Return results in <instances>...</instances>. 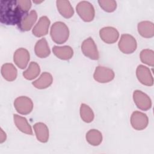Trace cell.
Returning a JSON list of instances; mask_svg holds the SVG:
<instances>
[{"label": "cell", "instance_id": "obj_1", "mask_svg": "<svg viewBox=\"0 0 154 154\" xmlns=\"http://www.w3.org/2000/svg\"><path fill=\"white\" fill-rule=\"evenodd\" d=\"M26 14V13L22 10L17 1H1L0 20L2 23L8 25H18Z\"/></svg>", "mask_w": 154, "mask_h": 154}, {"label": "cell", "instance_id": "obj_2", "mask_svg": "<svg viewBox=\"0 0 154 154\" xmlns=\"http://www.w3.org/2000/svg\"><path fill=\"white\" fill-rule=\"evenodd\" d=\"M52 40L56 43L62 44L65 43L69 36V30L67 25L62 22L54 23L50 31Z\"/></svg>", "mask_w": 154, "mask_h": 154}, {"label": "cell", "instance_id": "obj_3", "mask_svg": "<svg viewBox=\"0 0 154 154\" xmlns=\"http://www.w3.org/2000/svg\"><path fill=\"white\" fill-rule=\"evenodd\" d=\"M76 11L79 17L85 22H91L93 20L95 11L93 5L88 1H81L76 7Z\"/></svg>", "mask_w": 154, "mask_h": 154}, {"label": "cell", "instance_id": "obj_4", "mask_svg": "<svg viewBox=\"0 0 154 154\" xmlns=\"http://www.w3.org/2000/svg\"><path fill=\"white\" fill-rule=\"evenodd\" d=\"M118 46L119 49L123 53L129 54L136 50L137 44L135 38L132 35L124 34L121 35Z\"/></svg>", "mask_w": 154, "mask_h": 154}, {"label": "cell", "instance_id": "obj_5", "mask_svg": "<svg viewBox=\"0 0 154 154\" xmlns=\"http://www.w3.org/2000/svg\"><path fill=\"white\" fill-rule=\"evenodd\" d=\"M14 106L16 110L20 114L26 115L29 114L33 108L32 100L26 96L17 97L14 102Z\"/></svg>", "mask_w": 154, "mask_h": 154}, {"label": "cell", "instance_id": "obj_6", "mask_svg": "<svg viewBox=\"0 0 154 154\" xmlns=\"http://www.w3.org/2000/svg\"><path fill=\"white\" fill-rule=\"evenodd\" d=\"M81 50L85 56L91 60H97L99 58L97 46L91 37H88L82 42Z\"/></svg>", "mask_w": 154, "mask_h": 154}, {"label": "cell", "instance_id": "obj_7", "mask_svg": "<svg viewBox=\"0 0 154 154\" xmlns=\"http://www.w3.org/2000/svg\"><path fill=\"white\" fill-rule=\"evenodd\" d=\"M114 76L112 70L103 66L96 67L93 75L94 79L100 83L109 82L114 79Z\"/></svg>", "mask_w": 154, "mask_h": 154}, {"label": "cell", "instance_id": "obj_8", "mask_svg": "<svg viewBox=\"0 0 154 154\" xmlns=\"http://www.w3.org/2000/svg\"><path fill=\"white\" fill-rule=\"evenodd\" d=\"M133 99L137 106L143 111L149 110L152 107L150 98L140 90H135L134 91Z\"/></svg>", "mask_w": 154, "mask_h": 154}, {"label": "cell", "instance_id": "obj_9", "mask_svg": "<svg viewBox=\"0 0 154 154\" xmlns=\"http://www.w3.org/2000/svg\"><path fill=\"white\" fill-rule=\"evenodd\" d=\"M131 123L134 129L141 131L147 126L149 119L146 114L140 111H134L131 117Z\"/></svg>", "mask_w": 154, "mask_h": 154}, {"label": "cell", "instance_id": "obj_10", "mask_svg": "<svg viewBox=\"0 0 154 154\" xmlns=\"http://www.w3.org/2000/svg\"><path fill=\"white\" fill-rule=\"evenodd\" d=\"M136 75L138 81L143 85L152 86L153 84V78L150 69L143 65H139L136 70Z\"/></svg>", "mask_w": 154, "mask_h": 154}, {"label": "cell", "instance_id": "obj_11", "mask_svg": "<svg viewBox=\"0 0 154 154\" xmlns=\"http://www.w3.org/2000/svg\"><path fill=\"white\" fill-rule=\"evenodd\" d=\"M99 35L101 39L106 43L112 44L117 41L119 37V33L115 28L106 26L99 31Z\"/></svg>", "mask_w": 154, "mask_h": 154}, {"label": "cell", "instance_id": "obj_12", "mask_svg": "<svg viewBox=\"0 0 154 154\" xmlns=\"http://www.w3.org/2000/svg\"><path fill=\"white\" fill-rule=\"evenodd\" d=\"M29 53L25 48H19L17 49L13 56V60L16 65L21 69L26 67L29 61Z\"/></svg>", "mask_w": 154, "mask_h": 154}, {"label": "cell", "instance_id": "obj_13", "mask_svg": "<svg viewBox=\"0 0 154 154\" xmlns=\"http://www.w3.org/2000/svg\"><path fill=\"white\" fill-rule=\"evenodd\" d=\"M50 20L46 16H42L32 29V34L35 37H40L46 35L48 32Z\"/></svg>", "mask_w": 154, "mask_h": 154}, {"label": "cell", "instance_id": "obj_14", "mask_svg": "<svg viewBox=\"0 0 154 154\" xmlns=\"http://www.w3.org/2000/svg\"><path fill=\"white\" fill-rule=\"evenodd\" d=\"M37 19V12L35 10H32L23 17L20 23L17 25L18 28L22 31H29L36 22Z\"/></svg>", "mask_w": 154, "mask_h": 154}, {"label": "cell", "instance_id": "obj_15", "mask_svg": "<svg viewBox=\"0 0 154 154\" xmlns=\"http://www.w3.org/2000/svg\"><path fill=\"white\" fill-rule=\"evenodd\" d=\"M33 128L37 139L41 143H46L49 140V129L47 126L43 123L38 122Z\"/></svg>", "mask_w": 154, "mask_h": 154}, {"label": "cell", "instance_id": "obj_16", "mask_svg": "<svg viewBox=\"0 0 154 154\" xmlns=\"http://www.w3.org/2000/svg\"><path fill=\"white\" fill-rule=\"evenodd\" d=\"M52 51L57 57L63 60H70L73 55V49L69 46H55L52 48Z\"/></svg>", "mask_w": 154, "mask_h": 154}, {"label": "cell", "instance_id": "obj_17", "mask_svg": "<svg viewBox=\"0 0 154 154\" xmlns=\"http://www.w3.org/2000/svg\"><path fill=\"white\" fill-rule=\"evenodd\" d=\"M35 55L39 58H46L51 54V51L48 42L45 38H42L37 42L34 47Z\"/></svg>", "mask_w": 154, "mask_h": 154}, {"label": "cell", "instance_id": "obj_18", "mask_svg": "<svg viewBox=\"0 0 154 154\" xmlns=\"http://www.w3.org/2000/svg\"><path fill=\"white\" fill-rule=\"evenodd\" d=\"M58 11L65 18H70L74 14V10L69 1L58 0L56 1Z\"/></svg>", "mask_w": 154, "mask_h": 154}, {"label": "cell", "instance_id": "obj_19", "mask_svg": "<svg viewBox=\"0 0 154 154\" xmlns=\"http://www.w3.org/2000/svg\"><path fill=\"white\" fill-rule=\"evenodd\" d=\"M138 31L143 37L151 38L154 35V25L149 21H142L138 24Z\"/></svg>", "mask_w": 154, "mask_h": 154}, {"label": "cell", "instance_id": "obj_20", "mask_svg": "<svg viewBox=\"0 0 154 154\" xmlns=\"http://www.w3.org/2000/svg\"><path fill=\"white\" fill-rule=\"evenodd\" d=\"M52 82L53 78L51 74L48 72H43L37 80L32 82V84L38 89H44L49 87Z\"/></svg>", "mask_w": 154, "mask_h": 154}, {"label": "cell", "instance_id": "obj_21", "mask_svg": "<svg viewBox=\"0 0 154 154\" xmlns=\"http://www.w3.org/2000/svg\"><path fill=\"white\" fill-rule=\"evenodd\" d=\"M13 119L14 122L16 127L21 132L28 135H32V131L31 127L26 118L17 114H14Z\"/></svg>", "mask_w": 154, "mask_h": 154}, {"label": "cell", "instance_id": "obj_22", "mask_svg": "<svg viewBox=\"0 0 154 154\" xmlns=\"http://www.w3.org/2000/svg\"><path fill=\"white\" fill-rule=\"evenodd\" d=\"M1 74L5 80L13 81L15 80L17 77V71L13 64L5 63L2 66Z\"/></svg>", "mask_w": 154, "mask_h": 154}, {"label": "cell", "instance_id": "obj_23", "mask_svg": "<svg viewBox=\"0 0 154 154\" xmlns=\"http://www.w3.org/2000/svg\"><path fill=\"white\" fill-rule=\"evenodd\" d=\"M86 140L91 145L94 146H99L102 141V133L97 129H91L86 134Z\"/></svg>", "mask_w": 154, "mask_h": 154}, {"label": "cell", "instance_id": "obj_24", "mask_svg": "<svg viewBox=\"0 0 154 154\" xmlns=\"http://www.w3.org/2000/svg\"><path fill=\"white\" fill-rule=\"evenodd\" d=\"M40 72L39 65L35 62H31L28 68L23 72V76L28 80H32L37 78Z\"/></svg>", "mask_w": 154, "mask_h": 154}, {"label": "cell", "instance_id": "obj_25", "mask_svg": "<svg viewBox=\"0 0 154 154\" xmlns=\"http://www.w3.org/2000/svg\"><path fill=\"white\" fill-rule=\"evenodd\" d=\"M80 116L82 120L86 123H90L94 119V112L91 108L85 103H82L80 107Z\"/></svg>", "mask_w": 154, "mask_h": 154}, {"label": "cell", "instance_id": "obj_26", "mask_svg": "<svg viewBox=\"0 0 154 154\" xmlns=\"http://www.w3.org/2000/svg\"><path fill=\"white\" fill-rule=\"evenodd\" d=\"M140 60L142 63L150 66H154V52L149 49H143L140 53Z\"/></svg>", "mask_w": 154, "mask_h": 154}, {"label": "cell", "instance_id": "obj_27", "mask_svg": "<svg viewBox=\"0 0 154 154\" xmlns=\"http://www.w3.org/2000/svg\"><path fill=\"white\" fill-rule=\"evenodd\" d=\"M100 7L105 11L108 13L113 12L117 8V3L115 1H98Z\"/></svg>", "mask_w": 154, "mask_h": 154}, {"label": "cell", "instance_id": "obj_28", "mask_svg": "<svg viewBox=\"0 0 154 154\" xmlns=\"http://www.w3.org/2000/svg\"><path fill=\"white\" fill-rule=\"evenodd\" d=\"M17 2L22 10L27 14L31 7V2L29 0H17Z\"/></svg>", "mask_w": 154, "mask_h": 154}, {"label": "cell", "instance_id": "obj_29", "mask_svg": "<svg viewBox=\"0 0 154 154\" xmlns=\"http://www.w3.org/2000/svg\"><path fill=\"white\" fill-rule=\"evenodd\" d=\"M7 138V135L5 132L2 130V128L0 129V143H4Z\"/></svg>", "mask_w": 154, "mask_h": 154}, {"label": "cell", "instance_id": "obj_30", "mask_svg": "<svg viewBox=\"0 0 154 154\" xmlns=\"http://www.w3.org/2000/svg\"><path fill=\"white\" fill-rule=\"evenodd\" d=\"M33 2H35V3H37V4H39V3L42 2H43V1H34Z\"/></svg>", "mask_w": 154, "mask_h": 154}]
</instances>
